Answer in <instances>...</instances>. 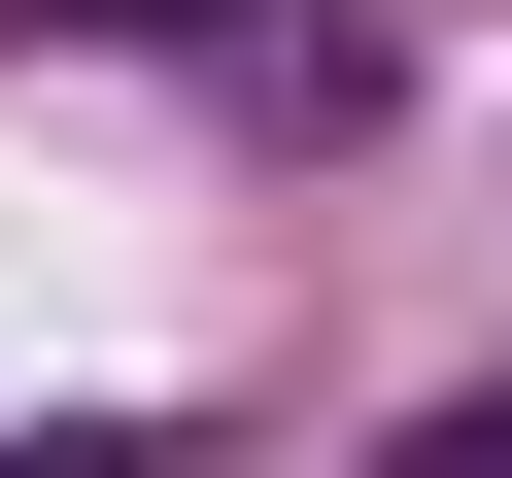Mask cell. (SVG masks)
<instances>
[{
  "label": "cell",
  "instance_id": "6da1fadb",
  "mask_svg": "<svg viewBox=\"0 0 512 478\" xmlns=\"http://www.w3.org/2000/svg\"><path fill=\"white\" fill-rule=\"evenodd\" d=\"M35 35H171V69H239V103H308V137L376 103V35H308V0H35Z\"/></svg>",
  "mask_w": 512,
  "mask_h": 478
},
{
  "label": "cell",
  "instance_id": "7a4b0ae2",
  "mask_svg": "<svg viewBox=\"0 0 512 478\" xmlns=\"http://www.w3.org/2000/svg\"><path fill=\"white\" fill-rule=\"evenodd\" d=\"M410 478H512V376H478V410H444V444H410Z\"/></svg>",
  "mask_w": 512,
  "mask_h": 478
}]
</instances>
